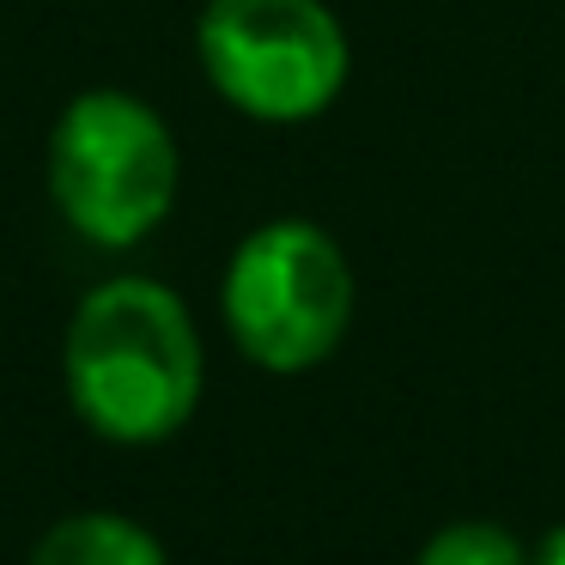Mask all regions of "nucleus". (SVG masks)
<instances>
[{"label":"nucleus","mask_w":565,"mask_h":565,"mask_svg":"<svg viewBox=\"0 0 565 565\" xmlns=\"http://www.w3.org/2000/svg\"><path fill=\"white\" fill-rule=\"evenodd\" d=\"M62 377L86 431L140 450L177 438L195 419L207 353L195 317L171 286L147 274H116L92 286L67 317Z\"/></svg>","instance_id":"f257e3e1"},{"label":"nucleus","mask_w":565,"mask_h":565,"mask_svg":"<svg viewBox=\"0 0 565 565\" xmlns=\"http://www.w3.org/2000/svg\"><path fill=\"white\" fill-rule=\"evenodd\" d=\"M50 201L92 249H135L171 220L183 189V147L140 92L86 86L50 128Z\"/></svg>","instance_id":"f03ea898"},{"label":"nucleus","mask_w":565,"mask_h":565,"mask_svg":"<svg viewBox=\"0 0 565 565\" xmlns=\"http://www.w3.org/2000/svg\"><path fill=\"white\" fill-rule=\"evenodd\" d=\"M195 67L244 122L305 128L341 104L353 43L329 0H207Z\"/></svg>","instance_id":"7ed1b4c3"},{"label":"nucleus","mask_w":565,"mask_h":565,"mask_svg":"<svg viewBox=\"0 0 565 565\" xmlns=\"http://www.w3.org/2000/svg\"><path fill=\"white\" fill-rule=\"evenodd\" d=\"M353 262L317 220H268L232 249L220 317L232 347L274 377L317 371L353 329Z\"/></svg>","instance_id":"20e7f679"},{"label":"nucleus","mask_w":565,"mask_h":565,"mask_svg":"<svg viewBox=\"0 0 565 565\" xmlns=\"http://www.w3.org/2000/svg\"><path fill=\"white\" fill-rule=\"evenodd\" d=\"M25 565H164V541L122 511H74L43 529Z\"/></svg>","instance_id":"39448f33"},{"label":"nucleus","mask_w":565,"mask_h":565,"mask_svg":"<svg viewBox=\"0 0 565 565\" xmlns=\"http://www.w3.org/2000/svg\"><path fill=\"white\" fill-rule=\"evenodd\" d=\"M414 565H529V547L504 523L462 516V523H444L438 535L419 547Z\"/></svg>","instance_id":"423d86ee"},{"label":"nucleus","mask_w":565,"mask_h":565,"mask_svg":"<svg viewBox=\"0 0 565 565\" xmlns=\"http://www.w3.org/2000/svg\"><path fill=\"white\" fill-rule=\"evenodd\" d=\"M529 565H565V529H553V535L529 553Z\"/></svg>","instance_id":"0eeeda50"}]
</instances>
